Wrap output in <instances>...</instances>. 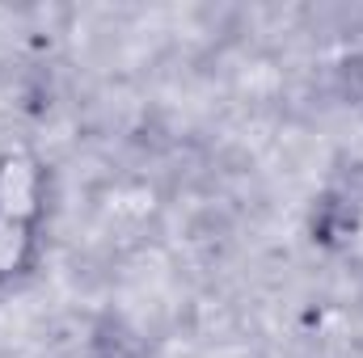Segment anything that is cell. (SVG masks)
Returning <instances> with one entry per match:
<instances>
[{
  "label": "cell",
  "mask_w": 363,
  "mask_h": 358,
  "mask_svg": "<svg viewBox=\"0 0 363 358\" xmlns=\"http://www.w3.org/2000/svg\"><path fill=\"white\" fill-rule=\"evenodd\" d=\"M51 211V169L21 148L0 152V219L47 228Z\"/></svg>",
  "instance_id": "cell-1"
},
{
  "label": "cell",
  "mask_w": 363,
  "mask_h": 358,
  "mask_svg": "<svg viewBox=\"0 0 363 358\" xmlns=\"http://www.w3.org/2000/svg\"><path fill=\"white\" fill-rule=\"evenodd\" d=\"M47 228L38 224H17V219H0V287H21L26 278H34V270L43 266V236Z\"/></svg>",
  "instance_id": "cell-2"
},
{
  "label": "cell",
  "mask_w": 363,
  "mask_h": 358,
  "mask_svg": "<svg viewBox=\"0 0 363 358\" xmlns=\"http://www.w3.org/2000/svg\"><path fill=\"white\" fill-rule=\"evenodd\" d=\"M342 76H347V93L363 97V51H359V55H351V59L342 64Z\"/></svg>",
  "instance_id": "cell-3"
}]
</instances>
